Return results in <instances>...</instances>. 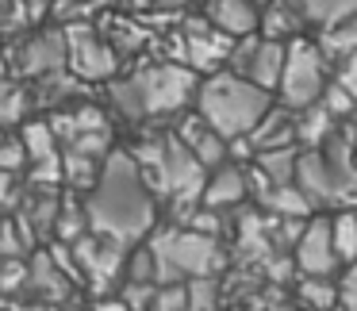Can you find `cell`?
Wrapping results in <instances>:
<instances>
[{
  "instance_id": "obj_4",
  "label": "cell",
  "mask_w": 357,
  "mask_h": 311,
  "mask_svg": "<svg viewBox=\"0 0 357 311\" xmlns=\"http://www.w3.org/2000/svg\"><path fill=\"white\" fill-rule=\"evenodd\" d=\"M135 93H139L142 116H173L181 112L188 100H196V89H200V77H196L188 66L177 62H158L146 66L131 77Z\"/></svg>"
},
{
  "instance_id": "obj_25",
  "label": "cell",
  "mask_w": 357,
  "mask_h": 311,
  "mask_svg": "<svg viewBox=\"0 0 357 311\" xmlns=\"http://www.w3.org/2000/svg\"><path fill=\"white\" fill-rule=\"evenodd\" d=\"M188 311H219V280L215 277H196L185 285Z\"/></svg>"
},
{
  "instance_id": "obj_30",
  "label": "cell",
  "mask_w": 357,
  "mask_h": 311,
  "mask_svg": "<svg viewBox=\"0 0 357 311\" xmlns=\"http://www.w3.org/2000/svg\"><path fill=\"white\" fill-rule=\"evenodd\" d=\"M319 104H323V108L331 112L334 119H338V116H349V112L357 108V104H354V96H349L346 89H338V85H331V89H326V93H323V100H319Z\"/></svg>"
},
{
  "instance_id": "obj_5",
  "label": "cell",
  "mask_w": 357,
  "mask_h": 311,
  "mask_svg": "<svg viewBox=\"0 0 357 311\" xmlns=\"http://www.w3.org/2000/svg\"><path fill=\"white\" fill-rule=\"evenodd\" d=\"M280 100L288 112H303L311 104L323 100L326 93V58L319 54L315 43L307 39H292L284 47V73L277 85Z\"/></svg>"
},
{
  "instance_id": "obj_3",
  "label": "cell",
  "mask_w": 357,
  "mask_h": 311,
  "mask_svg": "<svg viewBox=\"0 0 357 311\" xmlns=\"http://www.w3.org/2000/svg\"><path fill=\"white\" fill-rule=\"evenodd\" d=\"M158 265V288L162 285H181V280H196V277H215L223 269V246L219 238L196 234L188 227H165L146 242Z\"/></svg>"
},
{
  "instance_id": "obj_20",
  "label": "cell",
  "mask_w": 357,
  "mask_h": 311,
  "mask_svg": "<svg viewBox=\"0 0 357 311\" xmlns=\"http://www.w3.org/2000/svg\"><path fill=\"white\" fill-rule=\"evenodd\" d=\"M20 142H24V150H27V162H47V158L62 154L54 131H50V119H24Z\"/></svg>"
},
{
  "instance_id": "obj_34",
  "label": "cell",
  "mask_w": 357,
  "mask_h": 311,
  "mask_svg": "<svg viewBox=\"0 0 357 311\" xmlns=\"http://www.w3.org/2000/svg\"><path fill=\"white\" fill-rule=\"evenodd\" d=\"M188 4H192V0H158L154 8H158V12H169V16H173V12L188 8Z\"/></svg>"
},
{
  "instance_id": "obj_24",
  "label": "cell",
  "mask_w": 357,
  "mask_h": 311,
  "mask_svg": "<svg viewBox=\"0 0 357 311\" xmlns=\"http://www.w3.org/2000/svg\"><path fill=\"white\" fill-rule=\"evenodd\" d=\"M331 242L338 261H357V211H338L331 219Z\"/></svg>"
},
{
  "instance_id": "obj_31",
  "label": "cell",
  "mask_w": 357,
  "mask_h": 311,
  "mask_svg": "<svg viewBox=\"0 0 357 311\" xmlns=\"http://www.w3.org/2000/svg\"><path fill=\"white\" fill-rule=\"evenodd\" d=\"M16 227L12 223H0V261H16V254L27 246L24 234H12Z\"/></svg>"
},
{
  "instance_id": "obj_36",
  "label": "cell",
  "mask_w": 357,
  "mask_h": 311,
  "mask_svg": "<svg viewBox=\"0 0 357 311\" xmlns=\"http://www.w3.org/2000/svg\"><path fill=\"white\" fill-rule=\"evenodd\" d=\"M123 4H127V8H131V12H139V16H142V12H146V8H154L158 0H123Z\"/></svg>"
},
{
  "instance_id": "obj_29",
  "label": "cell",
  "mask_w": 357,
  "mask_h": 311,
  "mask_svg": "<svg viewBox=\"0 0 357 311\" xmlns=\"http://www.w3.org/2000/svg\"><path fill=\"white\" fill-rule=\"evenodd\" d=\"M338 308L357 311V261H349L346 273H342V280H338Z\"/></svg>"
},
{
  "instance_id": "obj_22",
  "label": "cell",
  "mask_w": 357,
  "mask_h": 311,
  "mask_svg": "<svg viewBox=\"0 0 357 311\" xmlns=\"http://www.w3.org/2000/svg\"><path fill=\"white\" fill-rule=\"evenodd\" d=\"M296 296H300V303L311 311H334L338 308V285H334L331 277H303L300 288H296Z\"/></svg>"
},
{
  "instance_id": "obj_39",
  "label": "cell",
  "mask_w": 357,
  "mask_h": 311,
  "mask_svg": "<svg viewBox=\"0 0 357 311\" xmlns=\"http://www.w3.org/2000/svg\"><path fill=\"white\" fill-rule=\"evenodd\" d=\"M284 4H292V8L300 12V16H303V8H307V0H284Z\"/></svg>"
},
{
  "instance_id": "obj_18",
  "label": "cell",
  "mask_w": 357,
  "mask_h": 311,
  "mask_svg": "<svg viewBox=\"0 0 357 311\" xmlns=\"http://www.w3.org/2000/svg\"><path fill=\"white\" fill-rule=\"evenodd\" d=\"M257 200H261V208L269 211L273 219H303V223H307L311 208H315V204H311V200H307V196H303L296 185L265 188V192H257Z\"/></svg>"
},
{
  "instance_id": "obj_38",
  "label": "cell",
  "mask_w": 357,
  "mask_h": 311,
  "mask_svg": "<svg viewBox=\"0 0 357 311\" xmlns=\"http://www.w3.org/2000/svg\"><path fill=\"white\" fill-rule=\"evenodd\" d=\"M269 311H303V308H296V303L284 300V303H277V308H269Z\"/></svg>"
},
{
  "instance_id": "obj_42",
  "label": "cell",
  "mask_w": 357,
  "mask_h": 311,
  "mask_svg": "<svg viewBox=\"0 0 357 311\" xmlns=\"http://www.w3.org/2000/svg\"><path fill=\"white\" fill-rule=\"evenodd\" d=\"M265 4H269V0H265Z\"/></svg>"
},
{
  "instance_id": "obj_1",
  "label": "cell",
  "mask_w": 357,
  "mask_h": 311,
  "mask_svg": "<svg viewBox=\"0 0 357 311\" xmlns=\"http://www.w3.org/2000/svg\"><path fill=\"white\" fill-rule=\"evenodd\" d=\"M89 219V231L96 238H108L116 246H139L158 219V200L146 188L139 165L127 150H112L108 162L100 169L96 188L81 200Z\"/></svg>"
},
{
  "instance_id": "obj_28",
  "label": "cell",
  "mask_w": 357,
  "mask_h": 311,
  "mask_svg": "<svg viewBox=\"0 0 357 311\" xmlns=\"http://www.w3.org/2000/svg\"><path fill=\"white\" fill-rule=\"evenodd\" d=\"M27 104H31V96H27L24 89H12V93L0 100V123H4V127L20 123V119L27 116Z\"/></svg>"
},
{
  "instance_id": "obj_23",
  "label": "cell",
  "mask_w": 357,
  "mask_h": 311,
  "mask_svg": "<svg viewBox=\"0 0 357 311\" xmlns=\"http://www.w3.org/2000/svg\"><path fill=\"white\" fill-rule=\"evenodd\" d=\"M319 54L323 58H349L357 54V16L346 20V24H334L323 31V43H319Z\"/></svg>"
},
{
  "instance_id": "obj_14",
  "label": "cell",
  "mask_w": 357,
  "mask_h": 311,
  "mask_svg": "<svg viewBox=\"0 0 357 311\" xmlns=\"http://www.w3.org/2000/svg\"><path fill=\"white\" fill-rule=\"evenodd\" d=\"M296 188L307 196L311 204H334V173L319 150H303L296 158Z\"/></svg>"
},
{
  "instance_id": "obj_13",
  "label": "cell",
  "mask_w": 357,
  "mask_h": 311,
  "mask_svg": "<svg viewBox=\"0 0 357 311\" xmlns=\"http://www.w3.org/2000/svg\"><path fill=\"white\" fill-rule=\"evenodd\" d=\"M50 131H54L58 146H70L81 135L108 131V116H104L96 104H66V108H58L54 116H50Z\"/></svg>"
},
{
  "instance_id": "obj_21",
  "label": "cell",
  "mask_w": 357,
  "mask_h": 311,
  "mask_svg": "<svg viewBox=\"0 0 357 311\" xmlns=\"http://www.w3.org/2000/svg\"><path fill=\"white\" fill-rule=\"evenodd\" d=\"M100 169H104V162H96V158H85L77 150H62V185L93 192L96 181H100Z\"/></svg>"
},
{
  "instance_id": "obj_32",
  "label": "cell",
  "mask_w": 357,
  "mask_h": 311,
  "mask_svg": "<svg viewBox=\"0 0 357 311\" xmlns=\"http://www.w3.org/2000/svg\"><path fill=\"white\" fill-rule=\"evenodd\" d=\"M334 85L346 89V93L354 96V104H357V54H349V58L338 62V81H334Z\"/></svg>"
},
{
  "instance_id": "obj_35",
  "label": "cell",
  "mask_w": 357,
  "mask_h": 311,
  "mask_svg": "<svg viewBox=\"0 0 357 311\" xmlns=\"http://www.w3.org/2000/svg\"><path fill=\"white\" fill-rule=\"evenodd\" d=\"M4 200H12V177L0 173V211H4Z\"/></svg>"
},
{
  "instance_id": "obj_19",
  "label": "cell",
  "mask_w": 357,
  "mask_h": 311,
  "mask_svg": "<svg viewBox=\"0 0 357 311\" xmlns=\"http://www.w3.org/2000/svg\"><path fill=\"white\" fill-rule=\"evenodd\" d=\"M334 131V116L323 108V104H311V108L296 112V142L307 150H319Z\"/></svg>"
},
{
  "instance_id": "obj_11",
  "label": "cell",
  "mask_w": 357,
  "mask_h": 311,
  "mask_svg": "<svg viewBox=\"0 0 357 311\" xmlns=\"http://www.w3.org/2000/svg\"><path fill=\"white\" fill-rule=\"evenodd\" d=\"M204 20L227 39L257 35V4L254 0H204Z\"/></svg>"
},
{
  "instance_id": "obj_37",
  "label": "cell",
  "mask_w": 357,
  "mask_h": 311,
  "mask_svg": "<svg viewBox=\"0 0 357 311\" xmlns=\"http://www.w3.org/2000/svg\"><path fill=\"white\" fill-rule=\"evenodd\" d=\"M35 311H73V308H66V303H43V308H35Z\"/></svg>"
},
{
  "instance_id": "obj_9",
  "label": "cell",
  "mask_w": 357,
  "mask_h": 311,
  "mask_svg": "<svg viewBox=\"0 0 357 311\" xmlns=\"http://www.w3.org/2000/svg\"><path fill=\"white\" fill-rule=\"evenodd\" d=\"M16 62L27 77H47V73L66 70V31L50 27V31H35L20 43Z\"/></svg>"
},
{
  "instance_id": "obj_27",
  "label": "cell",
  "mask_w": 357,
  "mask_h": 311,
  "mask_svg": "<svg viewBox=\"0 0 357 311\" xmlns=\"http://www.w3.org/2000/svg\"><path fill=\"white\" fill-rule=\"evenodd\" d=\"M150 311H188V296H185V285H162L154 292V303Z\"/></svg>"
},
{
  "instance_id": "obj_6",
  "label": "cell",
  "mask_w": 357,
  "mask_h": 311,
  "mask_svg": "<svg viewBox=\"0 0 357 311\" xmlns=\"http://www.w3.org/2000/svg\"><path fill=\"white\" fill-rule=\"evenodd\" d=\"M66 31V66L77 81H116L119 54L108 47L96 27L89 24H70Z\"/></svg>"
},
{
  "instance_id": "obj_26",
  "label": "cell",
  "mask_w": 357,
  "mask_h": 311,
  "mask_svg": "<svg viewBox=\"0 0 357 311\" xmlns=\"http://www.w3.org/2000/svg\"><path fill=\"white\" fill-rule=\"evenodd\" d=\"M27 165V150L20 139H0V173L4 177H12V173H20Z\"/></svg>"
},
{
  "instance_id": "obj_40",
  "label": "cell",
  "mask_w": 357,
  "mask_h": 311,
  "mask_svg": "<svg viewBox=\"0 0 357 311\" xmlns=\"http://www.w3.org/2000/svg\"><path fill=\"white\" fill-rule=\"evenodd\" d=\"M4 4H8V0H0V12H4Z\"/></svg>"
},
{
  "instance_id": "obj_8",
  "label": "cell",
  "mask_w": 357,
  "mask_h": 311,
  "mask_svg": "<svg viewBox=\"0 0 357 311\" xmlns=\"http://www.w3.org/2000/svg\"><path fill=\"white\" fill-rule=\"evenodd\" d=\"M296 269L303 277H334L338 273V254L331 242V219H307L300 242H296Z\"/></svg>"
},
{
  "instance_id": "obj_2",
  "label": "cell",
  "mask_w": 357,
  "mask_h": 311,
  "mask_svg": "<svg viewBox=\"0 0 357 311\" xmlns=\"http://www.w3.org/2000/svg\"><path fill=\"white\" fill-rule=\"evenodd\" d=\"M269 108H273L269 93H261L257 85H250V81L234 77V73H227V70L204 77L200 89H196V116L227 142L246 139V135L265 119Z\"/></svg>"
},
{
  "instance_id": "obj_7",
  "label": "cell",
  "mask_w": 357,
  "mask_h": 311,
  "mask_svg": "<svg viewBox=\"0 0 357 311\" xmlns=\"http://www.w3.org/2000/svg\"><path fill=\"white\" fill-rule=\"evenodd\" d=\"M227 73L257 85L261 93H273L280 85V73H284V43H269L261 35L238 39L227 58Z\"/></svg>"
},
{
  "instance_id": "obj_12",
  "label": "cell",
  "mask_w": 357,
  "mask_h": 311,
  "mask_svg": "<svg viewBox=\"0 0 357 311\" xmlns=\"http://www.w3.org/2000/svg\"><path fill=\"white\" fill-rule=\"evenodd\" d=\"M177 139H181V146H185L188 154L204 165V169H219V165H227V139H219V135L211 131L200 116L181 119Z\"/></svg>"
},
{
  "instance_id": "obj_10",
  "label": "cell",
  "mask_w": 357,
  "mask_h": 311,
  "mask_svg": "<svg viewBox=\"0 0 357 311\" xmlns=\"http://www.w3.org/2000/svg\"><path fill=\"white\" fill-rule=\"evenodd\" d=\"M246 196H250V173H246V165L227 162V165H219V169H211V177L204 181L200 208L219 211V215H223V211L238 208Z\"/></svg>"
},
{
  "instance_id": "obj_15",
  "label": "cell",
  "mask_w": 357,
  "mask_h": 311,
  "mask_svg": "<svg viewBox=\"0 0 357 311\" xmlns=\"http://www.w3.org/2000/svg\"><path fill=\"white\" fill-rule=\"evenodd\" d=\"M246 142H250V150H254V154H269V150L296 146V112L269 108L261 123L246 135Z\"/></svg>"
},
{
  "instance_id": "obj_41",
  "label": "cell",
  "mask_w": 357,
  "mask_h": 311,
  "mask_svg": "<svg viewBox=\"0 0 357 311\" xmlns=\"http://www.w3.org/2000/svg\"><path fill=\"white\" fill-rule=\"evenodd\" d=\"M354 116H357V108H354Z\"/></svg>"
},
{
  "instance_id": "obj_17",
  "label": "cell",
  "mask_w": 357,
  "mask_h": 311,
  "mask_svg": "<svg viewBox=\"0 0 357 311\" xmlns=\"http://www.w3.org/2000/svg\"><path fill=\"white\" fill-rule=\"evenodd\" d=\"M27 288H35L47 303H66V296H70V280H66V273L54 265L50 254H39L27 265Z\"/></svg>"
},
{
  "instance_id": "obj_33",
  "label": "cell",
  "mask_w": 357,
  "mask_h": 311,
  "mask_svg": "<svg viewBox=\"0 0 357 311\" xmlns=\"http://www.w3.org/2000/svg\"><path fill=\"white\" fill-rule=\"evenodd\" d=\"M93 311H131V308H127V303L119 300V296H104V300H96V303H93Z\"/></svg>"
},
{
  "instance_id": "obj_16",
  "label": "cell",
  "mask_w": 357,
  "mask_h": 311,
  "mask_svg": "<svg viewBox=\"0 0 357 311\" xmlns=\"http://www.w3.org/2000/svg\"><path fill=\"white\" fill-rule=\"evenodd\" d=\"M300 27H303V16L284 0H269L265 12H257V31L269 43H292L300 35Z\"/></svg>"
}]
</instances>
